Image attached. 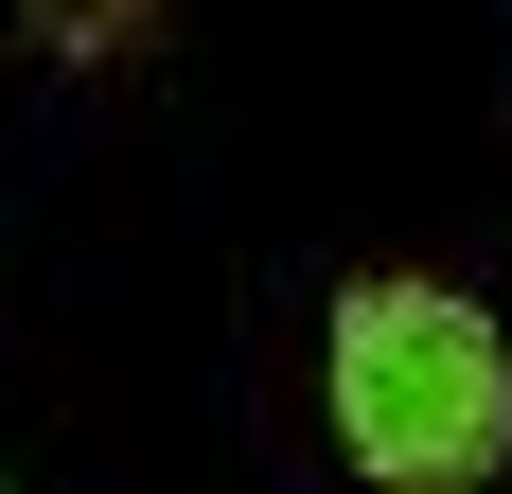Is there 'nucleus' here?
I'll return each mask as SVG.
<instances>
[{"label":"nucleus","mask_w":512,"mask_h":494,"mask_svg":"<svg viewBox=\"0 0 512 494\" xmlns=\"http://www.w3.org/2000/svg\"><path fill=\"white\" fill-rule=\"evenodd\" d=\"M318 406H336V442H354L371 494H477L512 459V336L495 300L460 283H354L336 300V336H318Z\"/></svg>","instance_id":"nucleus-1"},{"label":"nucleus","mask_w":512,"mask_h":494,"mask_svg":"<svg viewBox=\"0 0 512 494\" xmlns=\"http://www.w3.org/2000/svg\"><path fill=\"white\" fill-rule=\"evenodd\" d=\"M106 18H142V0H71V36H106Z\"/></svg>","instance_id":"nucleus-2"},{"label":"nucleus","mask_w":512,"mask_h":494,"mask_svg":"<svg viewBox=\"0 0 512 494\" xmlns=\"http://www.w3.org/2000/svg\"><path fill=\"white\" fill-rule=\"evenodd\" d=\"M0 494H18V477H0Z\"/></svg>","instance_id":"nucleus-3"}]
</instances>
